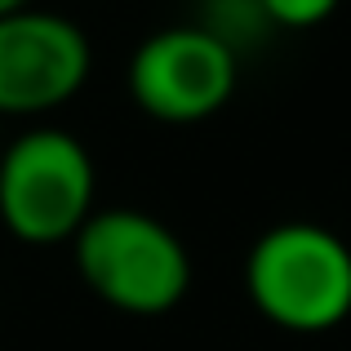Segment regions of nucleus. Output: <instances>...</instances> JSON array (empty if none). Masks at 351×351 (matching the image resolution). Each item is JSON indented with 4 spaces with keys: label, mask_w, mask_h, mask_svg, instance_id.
<instances>
[{
    "label": "nucleus",
    "mask_w": 351,
    "mask_h": 351,
    "mask_svg": "<svg viewBox=\"0 0 351 351\" xmlns=\"http://www.w3.org/2000/svg\"><path fill=\"white\" fill-rule=\"evenodd\" d=\"M0 156H5V143H0Z\"/></svg>",
    "instance_id": "obj_8"
},
{
    "label": "nucleus",
    "mask_w": 351,
    "mask_h": 351,
    "mask_svg": "<svg viewBox=\"0 0 351 351\" xmlns=\"http://www.w3.org/2000/svg\"><path fill=\"white\" fill-rule=\"evenodd\" d=\"M94 214V160L62 129H32L0 156V223L27 245H62Z\"/></svg>",
    "instance_id": "obj_3"
},
{
    "label": "nucleus",
    "mask_w": 351,
    "mask_h": 351,
    "mask_svg": "<svg viewBox=\"0 0 351 351\" xmlns=\"http://www.w3.org/2000/svg\"><path fill=\"white\" fill-rule=\"evenodd\" d=\"M71 245L85 285L116 311L160 316L191 289L187 245L143 209H94Z\"/></svg>",
    "instance_id": "obj_2"
},
{
    "label": "nucleus",
    "mask_w": 351,
    "mask_h": 351,
    "mask_svg": "<svg viewBox=\"0 0 351 351\" xmlns=\"http://www.w3.org/2000/svg\"><path fill=\"white\" fill-rule=\"evenodd\" d=\"M89 71V36L71 18L45 9L0 18V116L53 112L85 89Z\"/></svg>",
    "instance_id": "obj_5"
},
{
    "label": "nucleus",
    "mask_w": 351,
    "mask_h": 351,
    "mask_svg": "<svg viewBox=\"0 0 351 351\" xmlns=\"http://www.w3.org/2000/svg\"><path fill=\"white\" fill-rule=\"evenodd\" d=\"M276 27H316L338 9V0H258Z\"/></svg>",
    "instance_id": "obj_6"
},
{
    "label": "nucleus",
    "mask_w": 351,
    "mask_h": 351,
    "mask_svg": "<svg viewBox=\"0 0 351 351\" xmlns=\"http://www.w3.org/2000/svg\"><path fill=\"white\" fill-rule=\"evenodd\" d=\"M245 289L289 334H329L351 316V245L316 223H280L249 249Z\"/></svg>",
    "instance_id": "obj_1"
},
{
    "label": "nucleus",
    "mask_w": 351,
    "mask_h": 351,
    "mask_svg": "<svg viewBox=\"0 0 351 351\" xmlns=\"http://www.w3.org/2000/svg\"><path fill=\"white\" fill-rule=\"evenodd\" d=\"M23 9H32V0H0V18H9V14H23Z\"/></svg>",
    "instance_id": "obj_7"
},
{
    "label": "nucleus",
    "mask_w": 351,
    "mask_h": 351,
    "mask_svg": "<svg viewBox=\"0 0 351 351\" xmlns=\"http://www.w3.org/2000/svg\"><path fill=\"white\" fill-rule=\"evenodd\" d=\"M236 89V49L209 27H165L129 58V98L152 120L196 125L223 112Z\"/></svg>",
    "instance_id": "obj_4"
}]
</instances>
